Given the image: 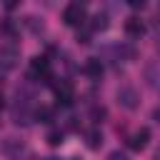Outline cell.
I'll return each instance as SVG.
<instances>
[{"label": "cell", "mask_w": 160, "mask_h": 160, "mask_svg": "<svg viewBox=\"0 0 160 160\" xmlns=\"http://www.w3.org/2000/svg\"><path fill=\"white\" fill-rule=\"evenodd\" d=\"M30 118H32V112H30V98L18 92V102L12 105V122L15 125H28Z\"/></svg>", "instance_id": "cell-1"}, {"label": "cell", "mask_w": 160, "mask_h": 160, "mask_svg": "<svg viewBox=\"0 0 160 160\" xmlns=\"http://www.w3.org/2000/svg\"><path fill=\"white\" fill-rule=\"evenodd\" d=\"M62 20H65V25H70V28L82 25V20H85V5H82V2H68L65 10H62Z\"/></svg>", "instance_id": "cell-2"}, {"label": "cell", "mask_w": 160, "mask_h": 160, "mask_svg": "<svg viewBox=\"0 0 160 160\" xmlns=\"http://www.w3.org/2000/svg\"><path fill=\"white\" fill-rule=\"evenodd\" d=\"M30 75L38 78V80H50V62H48V58L35 55L30 60Z\"/></svg>", "instance_id": "cell-3"}, {"label": "cell", "mask_w": 160, "mask_h": 160, "mask_svg": "<svg viewBox=\"0 0 160 160\" xmlns=\"http://www.w3.org/2000/svg\"><path fill=\"white\" fill-rule=\"evenodd\" d=\"M18 58H20V52H18V48H15L12 42H5V45H0V65H2L5 70L15 68Z\"/></svg>", "instance_id": "cell-4"}, {"label": "cell", "mask_w": 160, "mask_h": 160, "mask_svg": "<svg viewBox=\"0 0 160 160\" xmlns=\"http://www.w3.org/2000/svg\"><path fill=\"white\" fill-rule=\"evenodd\" d=\"M138 90L135 88H130V85H125V88H120L118 90V102L122 105V108H128V110H135L138 108Z\"/></svg>", "instance_id": "cell-5"}, {"label": "cell", "mask_w": 160, "mask_h": 160, "mask_svg": "<svg viewBox=\"0 0 160 160\" xmlns=\"http://www.w3.org/2000/svg\"><path fill=\"white\" fill-rule=\"evenodd\" d=\"M52 92H55V98H58L60 105H70V102H72V85H70L68 80L55 82V85H52Z\"/></svg>", "instance_id": "cell-6"}, {"label": "cell", "mask_w": 160, "mask_h": 160, "mask_svg": "<svg viewBox=\"0 0 160 160\" xmlns=\"http://www.w3.org/2000/svg\"><path fill=\"white\" fill-rule=\"evenodd\" d=\"M148 140H150V130H148V128H140L138 132H132V135H130V140H128V148L140 152V150H145Z\"/></svg>", "instance_id": "cell-7"}, {"label": "cell", "mask_w": 160, "mask_h": 160, "mask_svg": "<svg viewBox=\"0 0 160 160\" xmlns=\"http://www.w3.org/2000/svg\"><path fill=\"white\" fill-rule=\"evenodd\" d=\"M125 35L140 40V38L145 35V22H142L140 18H128V20H125Z\"/></svg>", "instance_id": "cell-8"}, {"label": "cell", "mask_w": 160, "mask_h": 160, "mask_svg": "<svg viewBox=\"0 0 160 160\" xmlns=\"http://www.w3.org/2000/svg\"><path fill=\"white\" fill-rule=\"evenodd\" d=\"M82 72L90 80H100V75H102V60L100 58H88L85 65H82Z\"/></svg>", "instance_id": "cell-9"}, {"label": "cell", "mask_w": 160, "mask_h": 160, "mask_svg": "<svg viewBox=\"0 0 160 160\" xmlns=\"http://www.w3.org/2000/svg\"><path fill=\"white\" fill-rule=\"evenodd\" d=\"M2 152L10 155V158H20V155L25 152V145H22L20 140H15V138H8V140L2 142Z\"/></svg>", "instance_id": "cell-10"}, {"label": "cell", "mask_w": 160, "mask_h": 160, "mask_svg": "<svg viewBox=\"0 0 160 160\" xmlns=\"http://www.w3.org/2000/svg\"><path fill=\"white\" fill-rule=\"evenodd\" d=\"M145 78H148L150 88L160 90V60H155V62H150V65L145 68Z\"/></svg>", "instance_id": "cell-11"}, {"label": "cell", "mask_w": 160, "mask_h": 160, "mask_svg": "<svg viewBox=\"0 0 160 160\" xmlns=\"http://www.w3.org/2000/svg\"><path fill=\"white\" fill-rule=\"evenodd\" d=\"M100 145H102V132L100 130H90L88 132V148L90 150H98Z\"/></svg>", "instance_id": "cell-12"}, {"label": "cell", "mask_w": 160, "mask_h": 160, "mask_svg": "<svg viewBox=\"0 0 160 160\" xmlns=\"http://www.w3.org/2000/svg\"><path fill=\"white\" fill-rule=\"evenodd\" d=\"M108 15L105 12H98V15H92V30L98 32V30H108Z\"/></svg>", "instance_id": "cell-13"}, {"label": "cell", "mask_w": 160, "mask_h": 160, "mask_svg": "<svg viewBox=\"0 0 160 160\" xmlns=\"http://www.w3.org/2000/svg\"><path fill=\"white\" fill-rule=\"evenodd\" d=\"M35 120H38V122H50V120H52V110L45 108V105L38 108V110H35Z\"/></svg>", "instance_id": "cell-14"}, {"label": "cell", "mask_w": 160, "mask_h": 160, "mask_svg": "<svg viewBox=\"0 0 160 160\" xmlns=\"http://www.w3.org/2000/svg\"><path fill=\"white\" fill-rule=\"evenodd\" d=\"M48 142H50L52 148H58V145L62 142V132H60V130H50V132H48Z\"/></svg>", "instance_id": "cell-15"}, {"label": "cell", "mask_w": 160, "mask_h": 160, "mask_svg": "<svg viewBox=\"0 0 160 160\" xmlns=\"http://www.w3.org/2000/svg\"><path fill=\"white\" fill-rule=\"evenodd\" d=\"M0 32H5V35H15L18 32V28H15V22H10V20H5V22H0Z\"/></svg>", "instance_id": "cell-16"}, {"label": "cell", "mask_w": 160, "mask_h": 160, "mask_svg": "<svg viewBox=\"0 0 160 160\" xmlns=\"http://www.w3.org/2000/svg\"><path fill=\"white\" fill-rule=\"evenodd\" d=\"M108 115V110L100 105V108H92V112H90V118H92V122H102V118Z\"/></svg>", "instance_id": "cell-17"}, {"label": "cell", "mask_w": 160, "mask_h": 160, "mask_svg": "<svg viewBox=\"0 0 160 160\" xmlns=\"http://www.w3.org/2000/svg\"><path fill=\"white\" fill-rule=\"evenodd\" d=\"M108 160H128V155L125 152H120V150H115V152H110V158Z\"/></svg>", "instance_id": "cell-18"}, {"label": "cell", "mask_w": 160, "mask_h": 160, "mask_svg": "<svg viewBox=\"0 0 160 160\" xmlns=\"http://www.w3.org/2000/svg\"><path fill=\"white\" fill-rule=\"evenodd\" d=\"M130 8H135V10L140 8V10H142V8H145V2H142V0H132V2H130Z\"/></svg>", "instance_id": "cell-19"}, {"label": "cell", "mask_w": 160, "mask_h": 160, "mask_svg": "<svg viewBox=\"0 0 160 160\" xmlns=\"http://www.w3.org/2000/svg\"><path fill=\"white\" fill-rule=\"evenodd\" d=\"M155 160H160V148H158V152H155Z\"/></svg>", "instance_id": "cell-20"}, {"label": "cell", "mask_w": 160, "mask_h": 160, "mask_svg": "<svg viewBox=\"0 0 160 160\" xmlns=\"http://www.w3.org/2000/svg\"><path fill=\"white\" fill-rule=\"evenodd\" d=\"M155 118H158V120H160V108H158V110H155Z\"/></svg>", "instance_id": "cell-21"}, {"label": "cell", "mask_w": 160, "mask_h": 160, "mask_svg": "<svg viewBox=\"0 0 160 160\" xmlns=\"http://www.w3.org/2000/svg\"><path fill=\"white\" fill-rule=\"evenodd\" d=\"M0 108H2V92H0Z\"/></svg>", "instance_id": "cell-22"}, {"label": "cell", "mask_w": 160, "mask_h": 160, "mask_svg": "<svg viewBox=\"0 0 160 160\" xmlns=\"http://www.w3.org/2000/svg\"><path fill=\"white\" fill-rule=\"evenodd\" d=\"M158 48H160V35H158Z\"/></svg>", "instance_id": "cell-23"}, {"label": "cell", "mask_w": 160, "mask_h": 160, "mask_svg": "<svg viewBox=\"0 0 160 160\" xmlns=\"http://www.w3.org/2000/svg\"><path fill=\"white\" fill-rule=\"evenodd\" d=\"M45 160H58V158H45Z\"/></svg>", "instance_id": "cell-24"}]
</instances>
